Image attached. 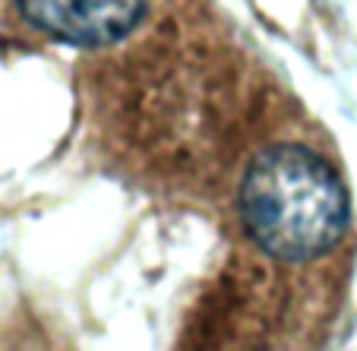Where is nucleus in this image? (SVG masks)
Returning <instances> with one entry per match:
<instances>
[{
    "mask_svg": "<svg viewBox=\"0 0 357 351\" xmlns=\"http://www.w3.org/2000/svg\"><path fill=\"white\" fill-rule=\"evenodd\" d=\"M241 222L278 263H310L342 244L351 200L335 165L303 142L263 149L241 184Z\"/></svg>",
    "mask_w": 357,
    "mask_h": 351,
    "instance_id": "nucleus-1",
    "label": "nucleus"
},
{
    "mask_svg": "<svg viewBox=\"0 0 357 351\" xmlns=\"http://www.w3.org/2000/svg\"><path fill=\"white\" fill-rule=\"evenodd\" d=\"M149 0H16V13L63 45L111 47L139 29Z\"/></svg>",
    "mask_w": 357,
    "mask_h": 351,
    "instance_id": "nucleus-2",
    "label": "nucleus"
}]
</instances>
